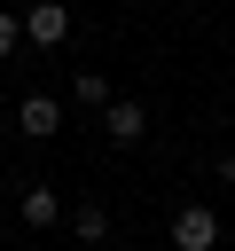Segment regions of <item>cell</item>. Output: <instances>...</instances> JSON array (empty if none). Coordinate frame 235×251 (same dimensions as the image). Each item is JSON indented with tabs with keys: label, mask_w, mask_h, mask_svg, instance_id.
<instances>
[{
	"label": "cell",
	"mask_w": 235,
	"mask_h": 251,
	"mask_svg": "<svg viewBox=\"0 0 235 251\" xmlns=\"http://www.w3.org/2000/svg\"><path fill=\"white\" fill-rule=\"evenodd\" d=\"M172 251H219V212L212 204H180L172 212Z\"/></svg>",
	"instance_id": "6da1fadb"
},
{
	"label": "cell",
	"mask_w": 235,
	"mask_h": 251,
	"mask_svg": "<svg viewBox=\"0 0 235 251\" xmlns=\"http://www.w3.org/2000/svg\"><path fill=\"white\" fill-rule=\"evenodd\" d=\"M70 39V8L63 0H31L24 8V47H63Z\"/></svg>",
	"instance_id": "7a4b0ae2"
},
{
	"label": "cell",
	"mask_w": 235,
	"mask_h": 251,
	"mask_svg": "<svg viewBox=\"0 0 235 251\" xmlns=\"http://www.w3.org/2000/svg\"><path fill=\"white\" fill-rule=\"evenodd\" d=\"M16 133H24V141H55V133H63V102H55V94H24V102H16Z\"/></svg>",
	"instance_id": "3957f363"
},
{
	"label": "cell",
	"mask_w": 235,
	"mask_h": 251,
	"mask_svg": "<svg viewBox=\"0 0 235 251\" xmlns=\"http://www.w3.org/2000/svg\"><path fill=\"white\" fill-rule=\"evenodd\" d=\"M102 133H110V141H118V149H133V141H141V133H149V110H141V102H133V94H125V102H118V94H110V110H102Z\"/></svg>",
	"instance_id": "277c9868"
},
{
	"label": "cell",
	"mask_w": 235,
	"mask_h": 251,
	"mask_svg": "<svg viewBox=\"0 0 235 251\" xmlns=\"http://www.w3.org/2000/svg\"><path fill=\"white\" fill-rule=\"evenodd\" d=\"M16 212H24V227H55V220H63V196H55L47 180H31V188L16 196Z\"/></svg>",
	"instance_id": "5b68a950"
},
{
	"label": "cell",
	"mask_w": 235,
	"mask_h": 251,
	"mask_svg": "<svg viewBox=\"0 0 235 251\" xmlns=\"http://www.w3.org/2000/svg\"><path fill=\"white\" fill-rule=\"evenodd\" d=\"M70 235H78V243H110V212H102V204H78V212H70Z\"/></svg>",
	"instance_id": "8992f818"
},
{
	"label": "cell",
	"mask_w": 235,
	"mask_h": 251,
	"mask_svg": "<svg viewBox=\"0 0 235 251\" xmlns=\"http://www.w3.org/2000/svg\"><path fill=\"white\" fill-rule=\"evenodd\" d=\"M70 94H78L86 110H110V78H102V71H78V86H70Z\"/></svg>",
	"instance_id": "52a82bcc"
},
{
	"label": "cell",
	"mask_w": 235,
	"mask_h": 251,
	"mask_svg": "<svg viewBox=\"0 0 235 251\" xmlns=\"http://www.w3.org/2000/svg\"><path fill=\"white\" fill-rule=\"evenodd\" d=\"M16 47H24V16H8V8H0V63H8Z\"/></svg>",
	"instance_id": "ba28073f"
},
{
	"label": "cell",
	"mask_w": 235,
	"mask_h": 251,
	"mask_svg": "<svg viewBox=\"0 0 235 251\" xmlns=\"http://www.w3.org/2000/svg\"><path fill=\"white\" fill-rule=\"evenodd\" d=\"M219 180H227V188H235V149H219Z\"/></svg>",
	"instance_id": "9c48e42d"
},
{
	"label": "cell",
	"mask_w": 235,
	"mask_h": 251,
	"mask_svg": "<svg viewBox=\"0 0 235 251\" xmlns=\"http://www.w3.org/2000/svg\"><path fill=\"white\" fill-rule=\"evenodd\" d=\"M227 227H235V212H227Z\"/></svg>",
	"instance_id": "30bf717a"
}]
</instances>
